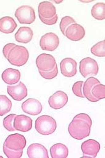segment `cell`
<instances>
[{
  "mask_svg": "<svg viewBox=\"0 0 105 158\" xmlns=\"http://www.w3.org/2000/svg\"><path fill=\"white\" fill-rule=\"evenodd\" d=\"M39 19L41 20V21H42L43 23L48 25H54L56 23H57L58 17V15L56 14L54 17L52 18V19H43L42 17L39 16Z\"/></svg>",
  "mask_w": 105,
  "mask_h": 158,
  "instance_id": "cell-32",
  "label": "cell"
},
{
  "mask_svg": "<svg viewBox=\"0 0 105 158\" xmlns=\"http://www.w3.org/2000/svg\"><path fill=\"white\" fill-rule=\"evenodd\" d=\"M91 93L92 95L98 101L104 99L105 98V86L101 84H97L92 89Z\"/></svg>",
  "mask_w": 105,
  "mask_h": 158,
  "instance_id": "cell-26",
  "label": "cell"
},
{
  "mask_svg": "<svg viewBox=\"0 0 105 158\" xmlns=\"http://www.w3.org/2000/svg\"><path fill=\"white\" fill-rule=\"evenodd\" d=\"M86 31L83 26L78 23L71 24L65 31V36L71 41H80L85 37Z\"/></svg>",
  "mask_w": 105,
  "mask_h": 158,
  "instance_id": "cell-14",
  "label": "cell"
},
{
  "mask_svg": "<svg viewBox=\"0 0 105 158\" xmlns=\"http://www.w3.org/2000/svg\"><path fill=\"white\" fill-rule=\"evenodd\" d=\"M97 84H100L99 81L97 78L91 77L86 80L83 85V94L84 97H86L88 101L91 102H98L99 101L96 99L94 96L92 95L91 91L95 85Z\"/></svg>",
  "mask_w": 105,
  "mask_h": 158,
  "instance_id": "cell-19",
  "label": "cell"
},
{
  "mask_svg": "<svg viewBox=\"0 0 105 158\" xmlns=\"http://www.w3.org/2000/svg\"><path fill=\"white\" fill-rule=\"evenodd\" d=\"M91 53L97 57L105 56V40L97 42L91 49Z\"/></svg>",
  "mask_w": 105,
  "mask_h": 158,
  "instance_id": "cell-25",
  "label": "cell"
},
{
  "mask_svg": "<svg viewBox=\"0 0 105 158\" xmlns=\"http://www.w3.org/2000/svg\"><path fill=\"white\" fill-rule=\"evenodd\" d=\"M16 44H15L14 43H9V44H6V46H4V47L3 48V54L4 56L7 58V56H8V54L10 51H11L13 48H14Z\"/></svg>",
  "mask_w": 105,
  "mask_h": 158,
  "instance_id": "cell-33",
  "label": "cell"
},
{
  "mask_svg": "<svg viewBox=\"0 0 105 158\" xmlns=\"http://www.w3.org/2000/svg\"><path fill=\"white\" fill-rule=\"evenodd\" d=\"M36 64L39 71L48 72L54 68L57 65L55 58L50 54L42 53L37 58Z\"/></svg>",
  "mask_w": 105,
  "mask_h": 158,
  "instance_id": "cell-7",
  "label": "cell"
},
{
  "mask_svg": "<svg viewBox=\"0 0 105 158\" xmlns=\"http://www.w3.org/2000/svg\"><path fill=\"white\" fill-rule=\"evenodd\" d=\"M14 127L17 131L27 132L32 129V119L24 114L16 115L14 118Z\"/></svg>",
  "mask_w": 105,
  "mask_h": 158,
  "instance_id": "cell-15",
  "label": "cell"
},
{
  "mask_svg": "<svg viewBox=\"0 0 105 158\" xmlns=\"http://www.w3.org/2000/svg\"><path fill=\"white\" fill-rule=\"evenodd\" d=\"M16 114H11L6 117L4 119L3 121V125L5 129L9 131H16L14 127V118H16Z\"/></svg>",
  "mask_w": 105,
  "mask_h": 158,
  "instance_id": "cell-28",
  "label": "cell"
},
{
  "mask_svg": "<svg viewBox=\"0 0 105 158\" xmlns=\"http://www.w3.org/2000/svg\"><path fill=\"white\" fill-rule=\"evenodd\" d=\"M68 102V96L63 91H58L48 99V104L50 108L58 110L63 108Z\"/></svg>",
  "mask_w": 105,
  "mask_h": 158,
  "instance_id": "cell-13",
  "label": "cell"
},
{
  "mask_svg": "<svg viewBox=\"0 0 105 158\" xmlns=\"http://www.w3.org/2000/svg\"><path fill=\"white\" fill-rule=\"evenodd\" d=\"M99 67L97 61L91 57H86L82 59L79 63V71L83 77L93 75H96L98 73Z\"/></svg>",
  "mask_w": 105,
  "mask_h": 158,
  "instance_id": "cell-5",
  "label": "cell"
},
{
  "mask_svg": "<svg viewBox=\"0 0 105 158\" xmlns=\"http://www.w3.org/2000/svg\"><path fill=\"white\" fill-rule=\"evenodd\" d=\"M33 31L30 27H20L15 34V39L20 43L27 44L32 40Z\"/></svg>",
  "mask_w": 105,
  "mask_h": 158,
  "instance_id": "cell-20",
  "label": "cell"
},
{
  "mask_svg": "<svg viewBox=\"0 0 105 158\" xmlns=\"http://www.w3.org/2000/svg\"><path fill=\"white\" fill-rule=\"evenodd\" d=\"M7 92L15 101H22L27 96V89L23 83L20 81L16 85L7 86Z\"/></svg>",
  "mask_w": 105,
  "mask_h": 158,
  "instance_id": "cell-10",
  "label": "cell"
},
{
  "mask_svg": "<svg viewBox=\"0 0 105 158\" xmlns=\"http://www.w3.org/2000/svg\"><path fill=\"white\" fill-rule=\"evenodd\" d=\"M4 146L14 150H23L26 146V139L20 134L9 135L5 140Z\"/></svg>",
  "mask_w": 105,
  "mask_h": 158,
  "instance_id": "cell-8",
  "label": "cell"
},
{
  "mask_svg": "<svg viewBox=\"0 0 105 158\" xmlns=\"http://www.w3.org/2000/svg\"><path fill=\"white\" fill-rule=\"evenodd\" d=\"M57 128L55 119L49 115H42L35 121V129L42 135H49L54 132Z\"/></svg>",
  "mask_w": 105,
  "mask_h": 158,
  "instance_id": "cell-3",
  "label": "cell"
},
{
  "mask_svg": "<svg viewBox=\"0 0 105 158\" xmlns=\"http://www.w3.org/2000/svg\"><path fill=\"white\" fill-rule=\"evenodd\" d=\"M91 14L97 20H104L105 19V4L98 2L94 5L91 9Z\"/></svg>",
  "mask_w": 105,
  "mask_h": 158,
  "instance_id": "cell-23",
  "label": "cell"
},
{
  "mask_svg": "<svg viewBox=\"0 0 105 158\" xmlns=\"http://www.w3.org/2000/svg\"><path fill=\"white\" fill-rule=\"evenodd\" d=\"M15 16L21 24H32L36 19L34 9L28 5L20 6L15 12Z\"/></svg>",
  "mask_w": 105,
  "mask_h": 158,
  "instance_id": "cell-4",
  "label": "cell"
},
{
  "mask_svg": "<svg viewBox=\"0 0 105 158\" xmlns=\"http://www.w3.org/2000/svg\"><path fill=\"white\" fill-rule=\"evenodd\" d=\"M38 12L39 16L43 19H52L56 15V9L53 3L50 2H42L39 3L38 6Z\"/></svg>",
  "mask_w": 105,
  "mask_h": 158,
  "instance_id": "cell-16",
  "label": "cell"
},
{
  "mask_svg": "<svg viewBox=\"0 0 105 158\" xmlns=\"http://www.w3.org/2000/svg\"><path fill=\"white\" fill-rule=\"evenodd\" d=\"M17 27V23L12 17L4 16L0 19V32L10 34Z\"/></svg>",
  "mask_w": 105,
  "mask_h": 158,
  "instance_id": "cell-21",
  "label": "cell"
},
{
  "mask_svg": "<svg viewBox=\"0 0 105 158\" xmlns=\"http://www.w3.org/2000/svg\"><path fill=\"white\" fill-rule=\"evenodd\" d=\"M74 23H76V21L73 18L70 16H65L62 18L60 23V29L64 35H65V31L67 27Z\"/></svg>",
  "mask_w": 105,
  "mask_h": 158,
  "instance_id": "cell-27",
  "label": "cell"
},
{
  "mask_svg": "<svg viewBox=\"0 0 105 158\" xmlns=\"http://www.w3.org/2000/svg\"><path fill=\"white\" fill-rule=\"evenodd\" d=\"M60 40L57 35L53 32H48L43 35L39 41L41 48L44 51L53 52L58 47Z\"/></svg>",
  "mask_w": 105,
  "mask_h": 158,
  "instance_id": "cell-6",
  "label": "cell"
},
{
  "mask_svg": "<svg viewBox=\"0 0 105 158\" xmlns=\"http://www.w3.org/2000/svg\"><path fill=\"white\" fill-rule=\"evenodd\" d=\"M83 85V81H76V82L72 86V91L74 95L80 98H84V96L83 94V91H82Z\"/></svg>",
  "mask_w": 105,
  "mask_h": 158,
  "instance_id": "cell-31",
  "label": "cell"
},
{
  "mask_svg": "<svg viewBox=\"0 0 105 158\" xmlns=\"http://www.w3.org/2000/svg\"><path fill=\"white\" fill-rule=\"evenodd\" d=\"M62 75L67 77H71L77 73V63L71 58H65L60 62Z\"/></svg>",
  "mask_w": 105,
  "mask_h": 158,
  "instance_id": "cell-9",
  "label": "cell"
},
{
  "mask_svg": "<svg viewBox=\"0 0 105 158\" xmlns=\"http://www.w3.org/2000/svg\"><path fill=\"white\" fill-rule=\"evenodd\" d=\"M22 111L30 115H37L42 111V105L37 99L28 98L22 104Z\"/></svg>",
  "mask_w": 105,
  "mask_h": 158,
  "instance_id": "cell-12",
  "label": "cell"
},
{
  "mask_svg": "<svg viewBox=\"0 0 105 158\" xmlns=\"http://www.w3.org/2000/svg\"><path fill=\"white\" fill-rule=\"evenodd\" d=\"M27 156L30 158H48L47 149L39 143H33L28 147Z\"/></svg>",
  "mask_w": 105,
  "mask_h": 158,
  "instance_id": "cell-17",
  "label": "cell"
},
{
  "mask_svg": "<svg viewBox=\"0 0 105 158\" xmlns=\"http://www.w3.org/2000/svg\"><path fill=\"white\" fill-rule=\"evenodd\" d=\"M39 74L40 75L42 76V77H43L46 80H52V79L55 78L56 76L58 75V66L56 65L54 67L53 70H51L50 71H48V72H42V71H39Z\"/></svg>",
  "mask_w": 105,
  "mask_h": 158,
  "instance_id": "cell-30",
  "label": "cell"
},
{
  "mask_svg": "<svg viewBox=\"0 0 105 158\" xmlns=\"http://www.w3.org/2000/svg\"><path fill=\"white\" fill-rule=\"evenodd\" d=\"M6 59L11 65L20 67L27 63L29 52L23 46L16 45L9 52Z\"/></svg>",
  "mask_w": 105,
  "mask_h": 158,
  "instance_id": "cell-2",
  "label": "cell"
},
{
  "mask_svg": "<svg viewBox=\"0 0 105 158\" xmlns=\"http://www.w3.org/2000/svg\"><path fill=\"white\" fill-rule=\"evenodd\" d=\"M100 150V144L95 140L89 139L84 141L81 145L83 157H95Z\"/></svg>",
  "mask_w": 105,
  "mask_h": 158,
  "instance_id": "cell-11",
  "label": "cell"
},
{
  "mask_svg": "<svg viewBox=\"0 0 105 158\" xmlns=\"http://www.w3.org/2000/svg\"><path fill=\"white\" fill-rule=\"evenodd\" d=\"M2 78L6 85H14L19 81L20 73L18 70L7 68L2 73Z\"/></svg>",
  "mask_w": 105,
  "mask_h": 158,
  "instance_id": "cell-18",
  "label": "cell"
},
{
  "mask_svg": "<svg viewBox=\"0 0 105 158\" xmlns=\"http://www.w3.org/2000/svg\"><path fill=\"white\" fill-rule=\"evenodd\" d=\"M12 102L5 95H0V116H4L11 111Z\"/></svg>",
  "mask_w": 105,
  "mask_h": 158,
  "instance_id": "cell-24",
  "label": "cell"
},
{
  "mask_svg": "<svg viewBox=\"0 0 105 158\" xmlns=\"http://www.w3.org/2000/svg\"><path fill=\"white\" fill-rule=\"evenodd\" d=\"M50 156L52 158H66L69 154V150L65 145L56 143L50 148Z\"/></svg>",
  "mask_w": 105,
  "mask_h": 158,
  "instance_id": "cell-22",
  "label": "cell"
},
{
  "mask_svg": "<svg viewBox=\"0 0 105 158\" xmlns=\"http://www.w3.org/2000/svg\"><path fill=\"white\" fill-rule=\"evenodd\" d=\"M91 126V117L86 113H80L76 114L69 124L68 131L72 138L82 140L90 136Z\"/></svg>",
  "mask_w": 105,
  "mask_h": 158,
  "instance_id": "cell-1",
  "label": "cell"
},
{
  "mask_svg": "<svg viewBox=\"0 0 105 158\" xmlns=\"http://www.w3.org/2000/svg\"><path fill=\"white\" fill-rule=\"evenodd\" d=\"M4 153L8 158H20L22 157L23 150H14L9 149L6 146H3Z\"/></svg>",
  "mask_w": 105,
  "mask_h": 158,
  "instance_id": "cell-29",
  "label": "cell"
}]
</instances>
